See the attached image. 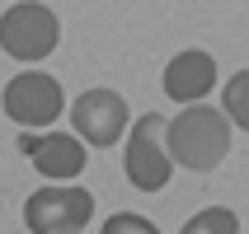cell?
Masks as SVG:
<instances>
[{"label":"cell","mask_w":249,"mask_h":234,"mask_svg":"<svg viewBox=\"0 0 249 234\" xmlns=\"http://www.w3.org/2000/svg\"><path fill=\"white\" fill-rule=\"evenodd\" d=\"M56 38H61V24L47 5H33V0H19L0 14V47L14 56V61H42V56L56 52Z\"/></svg>","instance_id":"cell-2"},{"label":"cell","mask_w":249,"mask_h":234,"mask_svg":"<svg viewBox=\"0 0 249 234\" xmlns=\"http://www.w3.org/2000/svg\"><path fill=\"white\" fill-rule=\"evenodd\" d=\"M212 84H216V61L202 47H188L165 66V94L179 103H202L212 94Z\"/></svg>","instance_id":"cell-8"},{"label":"cell","mask_w":249,"mask_h":234,"mask_svg":"<svg viewBox=\"0 0 249 234\" xmlns=\"http://www.w3.org/2000/svg\"><path fill=\"white\" fill-rule=\"evenodd\" d=\"M56 234H80V230H56Z\"/></svg>","instance_id":"cell-12"},{"label":"cell","mask_w":249,"mask_h":234,"mask_svg":"<svg viewBox=\"0 0 249 234\" xmlns=\"http://www.w3.org/2000/svg\"><path fill=\"white\" fill-rule=\"evenodd\" d=\"M99 234H160V230H155V220H146L141 211H113Z\"/></svg>","instance_id":"cell-11"},{"label":"cell","mask_w":249,"mask_h":234,"mask_svg":"<svg viewBox=\"0 0 249 234\" xmlns=\"http://www.w3.org/2000/svg\"><path fill=\"white\" fill-rule=\"evenodd\" d=\"M160 131H165V117L160 112H141L132 131H127V155H123V169H127V183L137 192H160L174 173V159L165 155L160 145Z\"/></svg>","instance_id":"cell-3"},{"label":"cell","mask_w":249,"mask_h":234,"mask_svg":"<svg viewBox=\"0 0 249 234\" xmlns=\"http://www.w3.org/2000/svg\"><path fill=\"white\" fill-rule=\"evenodd\" d=\"M71 126L85 145H99L108 150L127 136L132 126V112H127V98L118 89H85L75 103H71Z\"/></svg>","instance_id":"cell-5"},{"label":"cell","mask_w":249,"mask_h":234,"mask_svg":"<svg viewBox=\"0 0 249 234\" xmlns=\"http://www.w3.org/2000/svg\"><path fill=\"white\" fill-rule=\"evenodd\" d=\"M179 234H240V216L231 206H207V211H197Z\"/></svg>","instance_id":"cell-10"},{"label":"cell","mask_w":249,"mask_h":234,"mask_svg":"<svg viewBox=\"0 0 249 234\" xmlns=\"http://www.w3.org/2000/svg\"><path fill=\"white\" fill-rule=\"evenodd\" d=\"M89 220H94V197L85 187H38L24 202V230L28 234L85 230Z\"/></svg>","instance_id":"cell-6"},{"label":"cell","mask_w":249,"mask_h":234,"mask_svg":"<svg viewBox=\"0 0 249 234\" xmlns=\"http://www.w3.org/2000/svg\"><path fill=\"white\" fill-rule=\"evenodd\" d=\"M19 155H28V164L38 169L42 178H80V169L89 164L85 140L75 131H24L19 136Z\"/></svg>","instance_id":"cell-7"},{"label":"cell","mask_w":249,"mask_h":234,"mask_svg":"<svg viewBox=\"0 0 249 234\" xmlns=\"http://www.w3.org/2000/svg\"><path fill=\"white\" fill-rule=\"evenodd\" d=\"M160 136H165V155L193 173H212L231 155V122H226V112L207 108V103H188L179 117H165Z\"/></svg>","instance_id":"cell-1"},{"label":"cell","mask_w":249,"mask_h":234,"mask_svg":"<svg viewBox=\"0 0 249 234\" xmlns=\"http://www.w3.org/2000/svg\"><path fill=\"white\" fill-rule=\"evenodd\" d=\"M221 112H226V122L249 131V70H240L221 84Z\"/></svg>","instance_id":"cell-9"},{"label":"cell","mask_w":249,"mask_h":234,"mask_svg":"<svg viewBox=\"0 0 249 234\" xmlns=\"http://www.w3.org/2000/svg\"><path fill=\"white\" fill-rule=\"evenodd\" d=\"M61 108H66V94H61V84L47 70H19L5 84V117H14L24 131L52 126L61 117Z\"/></svg>","instance_id":"cell-4"}]
</instances>
